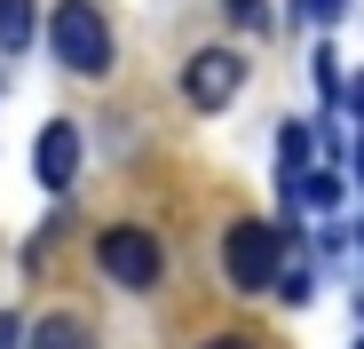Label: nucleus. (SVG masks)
<instances>
[{
    "label": "nucleus",
    "instance_id": "nucleus-10",
    "mask_svg": "<svg viewBox=\"0 0 364 349\" xmlns=\"http://www.w3.org/2000/svg\"><path fill=\"white\" fill-rule=\"evenodd\" d=\"M0 349H24V325H16L9 310H0Z\"/></svg>",
    "mask_w": 364,
    "mask_h": 349
},
{
    "label": "nucleus",
    "instance_id": "nucleus-8",
    "mask_svg": "<svg viewBox=\"0 0 364 349\" xmlns=\"http://www.w3.org/2000/svg\"><path fill=\"white\" fill-rule=\"evenodd\" d=\"M222 16L246 24V32H269V0H222Z\"/></svg>",
    "mask_w": 364,
    "mask_h": 349
},
{
    "label": "nucleus",
    "instance_id": "nucleus-1",
    "mask_svg": "<svg viewBox=\"0 0 364 349\" xmlns=\"http://www.w3.org/2000/svg\"><path fill=\"white\" fill-rule=\"evenodd\" d=\"M48 48L64 56V72H80V80H103L111 56H119L95 0H55V9H48Z\"/></svg>",
    "mask_w": 364,
    "mask_h": 349
},
{
    "label": "nucleus",
    "instance_id": "nucleus-2",
    "mask_svg": "<svg viewBox=\"0 0 364 349\" xmlns=\"http://www.w3.org/2000/svg\"><path fill=\"white\" fill-rule=\"evenodd\" d=\"M222 278L237 286V294H269V286L285 278V239L269 222H230L222 239Z\"/></svg>",
    "mask_w": 364,
    "mask_h": 349
},
{
    "label": "nucleus",
    "instance_id": "nucleus-5",
    "mask_svg": "<svg viewBox=\"0 0 364 349\" xmlns=\"http://www.w3.org/2000/svg\"><path fill=\"white\" fill-rule=\"evenodd\" d=\"M32 174H40V191H72V174H80V127H72V120H48V127H40Z\"/></svg>",
    "mask_w": 364,
    "mask_h": 349
},
{
    "label": "nucleus",
    "instance_id": "nucleus-9",
    "mask_svg": "<svg viewBox=\"0 0 364 349\" xmlns=\"http://www.w3.org/2000/svg\"><path fill=\"white\" fill-rule=\"evenodd\" d=\"M277 286H285V302H309V270H301V262H285V278H277Z\"/></svg>",
    "mask_w": 364,
    "mask_h": 349
},
{
    "label": "nucleus",
    "instance_id": "nucleus-13",
    "mask_svg": "<svg viewBox=\"0 0 364 349\" xmlns=\"http://www.w3.org/2000/svg\"><path fill=\"white\" fill-rule=\"evenodd\" d=\"M356 174H364V143H356Z\"/></svg>",
    "mask_w": 364,
    "mask_h": 349
},
{
    "label": "nucleus",
    "instance_id": "nucleus-11",
    "mask_svg": "<svg viewBox=\"0 0 364 349\" xmlns=\"http://www.w3.org/2000/svg\"><path fill=\"white\" fill-rule=\"evenodd\" d=\"M293 9H301V16H333L341 0H293Z\"/></svg>",
    "mask_w": 364,
    "mask_h": 349
},
{
    "label": "nucleus",
    "instance_id": "nucleus-3",
    "mask_svg": "<svg viewBox=\"0 0 364 349\" xmlns=\"http://www.w3.org/2000/svg\"><path fill=\"white\" fill-rule=\"evenodd\" d=\"M95 262H103L111 286H127V294H151V286L166 278V246L151 239V230H135V222H111L95 239Z\"/></svg>",
    "mask_w": 364,
    "mask_h": 349
},
{
    "label": "nucleus",
    "instance_id": "nucleus-6",
    "mask_svg": "<svg viewBox=\"0 0 364 349\" xmlns=\"http://www.w3.org/2000/svg\"><path fill=\"white\" fill-rule=\"evenodd\" d=\"M32 32H48L40 24V0H0V56H24Z\"/></svg>",
    "mask_w": 364,
    "mask_h": 349
},
{
    "label": "nucleus",
    "instance_id": "nucleus-12",
    "mask_svg": "<svg viewBox=\"0 0 364 349\" xmlns=\"http://www.w3.org/2000/svg\"><path fill=\"white\" fill-rule=\"evenodd\" d=\"M206 349H254V341H246V333H214Z\"/></svg>",
    "mask_w": 364,
    "mask_h": 349
},
{
    "label": "nucleus",
    "instance_id": "nucleus-4",
    "mask_svg": "<svg viewBox=\"0 0 364 349\" xmlns=\"http://www.w3.org/2000/svg\"><path fill=\"white\" fill-rule=\"evenodd\" d=\"M237 88H246V56H237V48H198L191 64H182L191 111H222V103H237Z\"/></svg>",
    "mask_w": 364,
    "mask_h": 349
},
{
    "label": "nucleus",
    "instance_id": "nucleus-7",
    "mask_svg": "<svg viewBox=\"0 0 364 349\" xmlns=\"http://www.w3.org/2000/svg\"><path fill=\"white\" fill-rule=\"evenodd\" d=\"M32 349H95V333H87L72 310H48V318L32 325Z\"/></svg>",
    "mask_w": 364,
    "mask_h": 349
}]
</instances>
